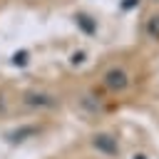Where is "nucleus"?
Here are the masks:
<instances>
[{
  "instance_id": "nucleus-1",
  "label": "nucleus",
  "mask_w": 159,
  "mask_h": 159,
  "mask_svg": "<svg viewBox=\"0 0 159 159\" xmlns=\"http://www.w3.org/2000/svg\"><path fill=\"white\" fill-rule=\"evenodd\" d=\"M104 84H107L109 89L119 92V89H124V87L129 84V77H127V72H124L122 67H112V70L104 72Z\"/></svg>"
}]
</instances>
